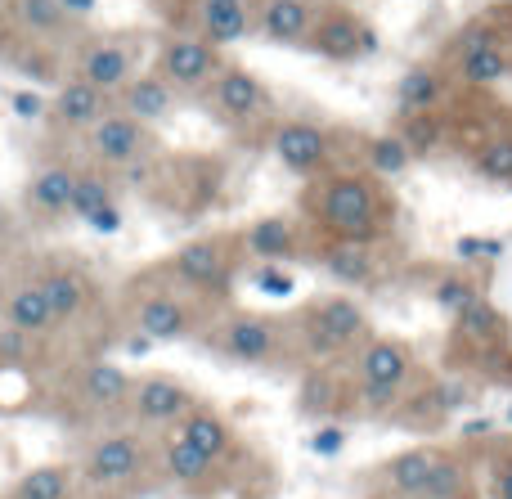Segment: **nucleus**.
<instances>
[{
    "instance_id": "1",
    "label": "nucleus",
    "mask_w": 512,
    "mask_h": 499,
    "mask_svg": "<svg viewBox=\"0 0 512 499\" xmlns=\"http://www.w3.org/2000/svg\"><path fill=\"white\" fill-rule=\"evenodd\" d=\"M301 216H306L315 239H355V243H387L396 225V198L369 171H324L306 180L301 194Z\"/></svg>"
},
{
    "instance_id": "2",
    "label": "nucleus",
    "mask_w": 512,
    "mask_h": 499,
    "mask_svg": "<svg viewBox=\"0 0 512 499\" xmlns=\"http://www.w3.org/2000/svg\"><path fill=\"white\" fill-rule=\"evenodd\" d=\"M158 437L131 428V423H113V428L86 432L77 459V482L81 499H135L158 482Z\"/></svg>"
},
{
    "instance_id": "3",
    "label": "nucleus",
    "mask_w": 512,
    "mask_h": 499,
    "mask_svg": "<svg viewBox=\"0 0 512 499\" xmlns=\"http://www.w3.org/2000/svg\"><path fill=\"white\" fill-rule=\"evenodd\" d=\"M216 306L198 302L194 293L176 288L158 266L131 279L122 297V320L140 342H194L212 324Z\"/></svg>"
},
{
    "instance_id": "4",
    "label": "nucleus",
    "mask_w": 512,
    "mask_h": 499,
    "mask_svg": "<svg viewBox=\"0 0 512 499\" xmlns=\"http://www.w3.org/2000/svg\"><path fill=\"white\" fill-rule=\"evenodd\" d=\"M346 378H351V410L364 419H382L396 414L400 401L418 387V356L409 342L369 333L346 356Z\"/></svg>"
},
{
    "instance_id": "5",
    "label": "nucleus",
    "mask_w": 512,
    "mask_h": 499,
    "mask_svg": "<svg viewBox=\"0 0 512 499\" xmlns=\"http://www.w3.org/2000/svg\"><path fill=\"white\" fill-rule=\"evenodd\" d=\"M198 342L212 356L243 369H283L292 360H301L297 338H292V320L265 311H216Z\"/></svg>"
},
{
    "instance_id": "6",
    "label": "nucleus",
    "mask_w": 512,
    "mask_h": 499,
    "mask_svg": "<svg viewBox=\"0 0 512 499\" xmlns=\"http://www.w3.org/2000/svg\"><path fill=\"white\" fill-rule=\"evenodd\" d=\"M369 315L355 297L346 293H328L306 302L292 315V338H297V356L301 365H337L346 360L364 338H369Z\"/></svg>"
},
{
    "instance_id": "7",
    "label": "nucleus",
    "mask_w": 512,
    "mask_h": 499,
    "mask_svg": "<svg viewBox=\"0 0 512 499\" xmlns=\"http://www.w3.org/2000/svg\"><path fill=\"white\" fill-rule=\"evenodd\" d=\"M239 266V234H198V239L180 243L167 261H158V270L171 284L194 293L207 306H225V297L234 293V279H239Z\"/></svg>"
},
{
    "instance_id": "8",
    "label": "nucleus",
    "mask_w": 512,
    "mask_h": 499,
    "mask_svg": "<svg viewBox=\"0 0 512 499\" xmlns=\"http://www.w3.org/2000/svg\"><path fill=\"white\" fill-rule=\"evenodd\" d=\"M135 374L108 356H86L63 374V405L77 428H113L126 419V401H131Z\"/></svg>"
},
{
    "instance_id": "9",
    "label": "nucleus",
    "mask_w": 512,
    "mask_h": 499,
    "mask_svg": "<svg viewBox=\"0 0 512 499\" xmlns=\"http://www.w3.org/2000/svg\"><path fill=\"white\" fill-rule=\"evenodd\" d=\"M144 50H149V41H144L140 32L86 27V32L68 45V72L81 81H90V86H99L104 95H117V90L140 72Z\"/></svg>"
},
{
    "instance_id": "10",
    "label": "nucleus",
    "mask_w": 512,
    "mask_h": 499,
    "mask_svg": "<svg viewBox=\"0 0 512 499\" xmlns=\"http://www.w3.org/2000/svg\"><path fill=\"white\" fill-rule=\"evenodd\" d=\"M504 18L508 23H499V14H481L459 27L441 63L468 86H499L512 77V14Z\"/></svg>"
},
{
    "instance_id": "11",
    "label": "nucleus",
    "mask_w": 512,
    "mask_h": 499,
    "mask_svg": "<svg viewBox=\"0 0 512 499\" xmlns=\"http://www.w3.org/2000/svg\"><path fill=\"white\" fill-rule=\"evenodd\" d=\"M81 158L95 162V167L113 171L117 180L131 176V171L149 167L158 158V131L144 122H135L122 108H108L86 135H81Z\"/></svg>"
},
{
    "instance_id": "12",
    "label": "nucleus",
    "mask_w": 512,
    "mask_h": 499,
    "mask_svg": "<svg viewBox=\"0 0 512 499\" xmlns=\"http://www.w3.org/2000/svg\"><path fill=\"white\" fill-rule=\"evenodd\" d=\"M225 63H230L225 50H216L212 41H203V36H194V32H180V27L162 32L158 45H153V72H158L180 99L203 95Z\"/></svg>"
},
{
    "instance_id": "13",
    "label": "nucleus",
    "mask_w": 512,
    "mask_h": 499,
    "mask_svg": "<svg viewBox=\"0 0 512 499\" xmlns=\"http://www.w3.org/2000/svg\"><path fill=\"white\" fill-rule=\"evenodd\" d=\"M198 401H203V396L176 374H135L122 423L149 432V437H167V432L180 428V419H185Z\"/></svg>"
},
{
    "instance_id": "14",
    "label": "nucleus",
    "mask_w": 512,
    "mask_h": 499,
    "mask_svg": "<svg viewBox=\"0 0 512 499\" xmlns=\"http://www.w3.org/2000/svg\"><path fill=\"white\" fill-rule=\"evenodd\" d=\"M32 275L41 284V293L50 297V311L59 320V329H77V324H86L99 311V284L77 257H63V252L36 257Z\"/></svg>"
},
{
    "instance_id": "15",
    "label": "nucleus",
    "mask_w": 512,
    "mask_h": 499,
    "mask_svg": "<svg viewBox=\"0 0 512 499\" xmlns=\"http://www.w3.org/2000/svg\"><path fill=\"white\" fill-rule=\"evenodd\" d=\"M77 167H81V158H72V153H45L32 167V176L23 180L18 216H23L27 225H36V230H54V225L68 221Z\"/></svg>"
},
{
    "instance_id": "16",
    "label": "nucleus",
    "mask_w": 512,
    "mask_h": 499,
    "mask_svg": "<svg viewBox=\"0 0 512 499\" xmlns=\"http://www.w3.org/2000/svg\"><path fill=\"white\" fill-rule=\"evenodd\" d=\"M198 99H203V108L216 117V122L234 126V131H248V126L265 122L274 108L270 86H265L252 68H243V63H225V68L212 77V86H207Z\"/></svg>"
},
{
    "instance_id": "17",
    "label": "nucleus",
    "mask_w": 512,
    "mask_h": 499,
    "mask_svg": "<svg viewBox=\"0 0 512 499\" xmlns=\"http://www.w3.org/2000/svg\"><path fill=\"white\" fill-rule=\"evenodd\" d=\"M171 27L203 36L216 50H230L256 36V0H180Z\"/></svg>"
},
{
    "instance_id": "18",
    "label": "nucleus",
    "mask_w": 512,
    "mask_h": 499,
    "mask_svg": "<svg viewBox=\"0 0 512 499\" xmlns=\"http://www.w3.org/2000/svg\"><path fill=\"white\" fill-rule=\"evenodd\" d=\"M306 50L328 63H355L378 50V32L369 27V18L346 9L342 0H328V5H319V18H315V27H310Z\"/></svg>"
},
{
    "instance_id": "19",
    "label": "nucleus",
    "mask_w": 512,
    "mask_h": 499,
    "mask_svg": "<svg viewBox=\"0 0 512 499\" xmlns=\"http://www.w3.org/2000/svg\"><path fill=\"white\" fill-rule=\"evenodd\" d=\"M270 149L274 158L283 162V171L301 180H315L324 171H333V131L319 122H306V117H288V122L270 126Z\"/></svg>"
},
{
    "instance_id": "20",
    "label": "nucleus",
    "mask_w": 512,
    "mask_h": 499,
    "mask_svg": "<svg viewBox=\"0 0 512 499\" xmlns=\"http://www.w3.org/2000/svg\"><path fill=\"white\" fill-rule=\"evenodd\" d=\"M0 324L27 333V338H41V342H54L63 333L59 320H54V311H50V297H45L41 284H36L32 266L0 275Z\"/></svg>"
},
{
    "instance_id": "21",
    "label": "nucleus",
    "mask_w": 512,
    "mask_h": 499,
    "mask_svg": "<svg viewBox=\"0 0 512 499\" xmlns=\"http://www.w3.org/2000/svg\"><path fill=\"white\" fill-rule=\"evenodd\" d=\"M68 221H81L99 234L122 230V180H117L113 171H104V167H95V162L81 158L77 185H72Z\"/></svg>"
},
{
    "instance_id": "22",
    "label": "nucleus",
    "mask_w": 512,
    "mask_h": 499,
    "mask_svg": "<svg viewBox=\"0 0 512 499\" xmlns=\"http://www.w3.org/2000/svg\"><path fill=\"white\" fill-rule=\"evenodd\" d=\"M113 108V95H104L99 86H90V81L72 77V72H63V81L50 90V113H45V126H50L59 140H81V135L90 131V126L99 122V117Z\"/></svg>"
},
{
    "instance_id": "23",
    "label": "nucleus",
    "mask_w": 512,
    "mask_h": 499,
    "mask_svg": "<svg viewBox=\"0 0 512 499\" xmlns=\"http://www.w3.org/2000/svg\"><path fill=\"white\" fill-rule=\"evenodd\" d=\"M153 468H158V482L176 486V491H185V495H212L230 482V473H225L221 464L198 455V450L189 446V441H180L176 432L158 437V459H153Z\"/></svg>"
},
{
    "instance_id": "24",
    "label": "nucleus",
    "mask_w": 512,
    "mask_h": 499,
    "mask_svg": "<svg viewBox=\"0 0 512 499\" xmlns=\"http://www.w3.org/2000/svg\"><path fill=\"white\" fill-rule=\"evenodd\" d=\"M310 225L292 221V216H256L252 225L239 230V248L248 261L261 266H283V261H297L310 252Z\"/></svg>"
},
{
    "instance_id": "25",
    "label": "nucleus",
    "mask_w": 512,
    "mask_h": 499,
    "mask_svg": "<svg viewBox=\"0 0 512 499\" xmlns=\"http://www.w3.org/2000/svg\"><path fill=\"white\" fill-rule=\"evenodd\" d=\"M176 437L189 441V446H194L198 455H207L212 464H221L225 473H234V468H239V459H243V437H239V428H234V423L225 419L221 410H212L207 401H198L194 410L180 419Z\"/></svg>"
},
{
    "instance_id": "26",
    "label": "nucleus",
    "mask_w": 512,
    "mask_h": 499,
    "mask_svg": "<svg viewBox=\"0 0 512 499\" xmlns=\"http://www.w3.org/2000/svg\"><path fill=\"white\" fill-rule=\"evenodd\" d=\"M9 27H14L23 41H36V45H54V50L68 54V45L77 41L86 27L59 5V0H9L5 9Z\"/></svg>"
},
{
    "instance_id": "27",
    "label": "nucleus",
    "mask_w": 512,
    "mask_h": 499,
    "mask_svg": "<svg viewBox=\"0 0 512 499\" xmlns=\"http://www.w3.org/2000/svg\"><path fill=\"white\" fill-rule=\"evenodd\" d=\"M382 243H355V239H315V261L337 279L342 288H373L382 279Z\"/></svg>"
},
{
    "instance_id": "28",
    "label": "nucleus",
    "mask_w": 512,
    "mask_h": 499,
    "mask_svg": "<svg viewBox=\"0 0 512 499\" xmlns=\"http://www.w3.org/2000/svg\"><path fill=\"white\" fill-rule=\"evenodd\" d=\"M324 0H256V36L283 50H306Z\"/></svg>"
},
{
    "instance_id": "29",
    "label": "nucleus",
    "mask_w": 512,
    "mask_h": 499,
    "mask_svg": "<svg viewBox=\"0 0 512 499\" xmlns=\"http://www.w3.org/2000/svg\"><path fill=\"white\" fill-rule=\"evenodd\" d=\"M400 113H445L454 99V72L441 59H418L396 86Z\"/></svg>"
},
{
    "instance_id": "30",
    "label": "nucleus",
    "mask_w": 512,
    "mask_h": 499,
    "mask_svg": "<svg viewBox=\"0 0 512 499\" xmlns=\"http://www.w3.org/2000/svg\"><path fill=\"white\" fill-rule=\"evenodd\" d=\"M351 410V378L337 365H306L297 383V414L306 419H333Z\"/></svg>"
},
{
    "instance_id": "31",
    "label": "nucleus",
    "mask_w": 512,
    "mask_h": 499,
    "mask_svg": "<svg viewBox=\"0 0 512 499\" xmlns=\"http://www.w3.org/2000/svg\"><path fill=\"white\" fill-rule=\"evenodd\" d=\"M113 108H122V113H131L135 122H144V126H153V131H158V126L180 108V95H176V90H171L153 68H140V72H135V77L113 95Z\"/></svg>"
},
{
    "instance_id": "32",
    "label": "nucleus",
    "mask_w": 512,
    "mask_h": 499,
    "mask_svg": "<svg viewBox=\"0 0 512 499\" xmlns=\"http://www.w3.org/2000/svg\"><path fill=\"white\" fill-rule=\"evenodd\" d=\"M441 459H445V446H409V450H400V455H391L387 464L373 473V486H387V491L418 499L423 486L432 482V473H436Z\"/></svg>"
},
{
    "instance_id": "33",
    "label": "nucleus",
    "mask_w": 512,
    "mask_h": 499,
    "mask_svg": "<svg viewBox=\"0 0 512 499\" xmlns=\"http://www.w3.org/2000/svg\"><path fill=\"white\" fill-rule=\"evenodd\" d=\"M0 499H81V482L72 464H36L18 477Z\"/></svg>"
},
{
    "instance_id": "34",
    "label": "nucleus",
    "mask_w": 512,
    "mask_h": 499,
    "mask_svg": "<svg viewBox=\"0 0 512 499\" xmlns=\"http://www.w3.org/2000/svg\"><path fill=\"white\" fill-rule=\"evenodd\" d=\"M472 171L490 185H512V126H490L472 149Z\"/></svg>"
},
{
    "instance_id": "35",
    "label": "nucleus",
    "mask_w": 512,
    "mask_h": 499,
    "mask_svg": "<svg viewBox=\"0 0 512 499\" xmlns=\"http://www.w3.org/2000/svg\"><path fill=\"white\" fill-rule=\"evenodd\" d=\"M396 135L405 140V149L414 158H432L450 140V122H445V113H400Z\"/></svg>"
},
{
    "instance_id": "36",
    "label": "nucleus",
    "mask_w": 512,
    "mask_h": 499,
    "mask_svg": "<svg viewBox=\"0 0 512 499\" xmlns=\"http://www.w3.org/2000/svg\"><path fill=\"white\" fill-rule=\"evenodd\" d=\"M409 162H414V153L405 149V140L396 131H382L373 140H364V167H369V176L391 180L400 171H409Z\"/></svg>"
},
{
    "instance_id": "37",
    "label": "nucleus",
    "mask_w": 512,
    "mask_h": 499,
    "mask_svg": "<svg viewBox=\"0 0 512 499\" xmlns=\"http://www.w3.org/2000/svg\"><path fill=\"white\" fill-rule=\"evenodd\" d=\"M432 297H436V306H441L445 315H463L472 302H481V284L468 275V270H450V275L436 279Z\"/></svg>"
},
{
    "instance_id": "38",
    "label": "nucleus",
    "mask_w": 512,
    "mask_h": 499,
    "mask_svg": "<svg viewBox=\"0 0 512 499\" xmlns=\"http://www.w3.org/2000/svg\"><path fill=\"white\" fill-rule=\"evenodd\" d=\"M5 99H9V113H14L18 122H41L45 126V113H50V90H41V86H14Z\"/></svg>"
},
{
    "instance_id": "39",
    "label": "nucleus",
    "mask_w": 512,
    "mask_h": 499,
    "mask_svg": "<svg viewBox=\"0 0 512 499\" xmlns=\"http://www.w3.org/2000/svg\"><path fill=\"white\" fill-rule=\"evenodd\" d=\"M342 446H346V432L342 428H319L315 432V455H342Z\"/></svg>"
},
{
    "instance_id": "40",
    "label": "nucleus",
    "mask_w": 512,
    "mask_h": 499,
    "mask_svg": "<svg viewBox=\"0 0 512 499\" xmlns=\"http://www.w3.org/2000/svg\"><path fill=\"white\" fill-rule=\"evenodd\" d=\"M495 499H512V450L495 464Z\"/></svg>"
},
{
    "instance_id": "41",
    "label": "nucleus",
    "mask_w": 512,
    "mask_h": 499,
    "mask_svg": "<svg viewBox=\"0 0 512 499\" xmlns=\"http://www.w3.org/2000/svg\"><path fill=\"white\" fill-rule=\"evenodd\" d=\"M59 5H63V9H68V14H72V18H77V23H81V27H90V18H95V14H99V0H59Z\"/></svg>"
},
{
    "instance_id": "42",
    "label": "nucleus",
    "mask_w": 512,
    "mask_h": 499,
    "mask_svg": "<svg viewBox=\"0 0 512 499\" xmlns=\"http://www.w3.org/2000/svg\"><path fill=\"white\" fill-rule=\"evenodd\" d=\"M14 230H18V216L9 212L5 203H0V252H5L9 243H14Z\"/></svg>"
},
{
    "instance_id": "43",
    "label": "nucleus",
    "mask_w": 512,
    "mask_h": 499,
    "mask_svg": "<svg viewBox=\"0 0 512 499\" xmlns=\"http://www.w3.org/2000/svg\"><path fill=\"white\" fill-rule=\"evenodd\" d=\"M14 41H18V32L9 27V18H0V68H5V59H9V50H14Z\"/></svg>"
},
{
    "instance_id": "44",
    "label": "nucleus",
    "mask_w": 512,
    "mask_h": 499,
    "mask_svg": "<svg viewBox=\"0 0 512 499\" xmlns=\"http://www.w3.org/2000/svg\"><path fill=\"white\" fill-rule=\"evenodd\" d=\"M369 499H409V495H400V491H387V486H373Z\"/></svg>"
},
{
    "instance_id": "45",
    "label": "nucleus",
    "mask_w": 512,
    "mask_h": 499,
    "mask_svg": "<svg viewBox=\"0 0 512 499\" xmlns=\"http://www.w3.org/2000/svg\"><path fill=\"white\" fill-rule=\"evenodd\" d=\"M454 499H481V495H477V491H472V486H468V491H459Z\"/></svg>"
},
{
    "instance_id": "46",
    "label": "nucleus",
    "mask_w": 512,
    "mask_h": 499,
    "mask_svg": "<svg viewBox=\"0 0 512 499\" xmlns=\"http://www.w3.org/2000/svg\"><path fill=\"white\" fill-rule=\"evenodd\" d=\"M5 9H9V0H0V14H5Z\"/></svg>"
},
{
    "instance_id": "47",
    "label": "nucleus",
    "mask_w": 512,
    "mask_h": 499,
    "mask_svg": "<svg viewBox=\"0 0 512 499\" xmlns=\"http://www.w3.org/2000/svg\"><path fill=\"white\" fill-rule=\"evenodd\" d=\"M0 18H5V14H0Z\"/></svg>"
}]
</instances>
